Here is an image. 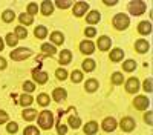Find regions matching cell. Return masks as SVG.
Here are the masks:
<instances>
[{"mask_svg": "<svg viewBox=\"0 0 153 135\" xmlns=\"http://www.w3.org/2000/svg\"><path fill=\"white\" fill-rule=\"evenodd\" d=\"M38 125H40L42 129H51L54 125V115L52 112H49V110H43V112L40 114V117H38Z\"/></svg>", "mask_w": 153, "mask_h": 135, "instance_id": "obj_1", "label": "cell"}, {"mask_svg": "<svg viewBox=\"0 0 153 135\" xmlns=\"http://www.w3.org/2000/svg\"><path fill=\"white\" fill-rule=\"evenodd\" d=\"M113 26L117 28V29H120V31H123V29H126L127 26H129V23H130V20H129V17H127L126 14H123V12H120V14H117L113 17Z\"/></svg>", "mask_w": 153, "mask_h": 135, "instance_id": "obj_2", "label": "cell"}, {"mask_svg": "<svg viewBox=\"0 0 153 135\" xmlns=\"http://www.w3.org/2000/svg\"><path fill=\"white\" fill-rule=\"evenodd\" d=\"M146 3L143 2V0H133V2L129 3V11H130V14L133 16H141L144 14V11H146Z\"/></svg>", "mask_w": 153, "mask_h": 135, "instance_id": "obj_3", "label": "cell"}, {"mask_svg": "<svg viewBox=\"0 0 153 135\" xmlns=\"http://www.w3.org/2000/svg\"><path fill=\"white\" fill-rule=\"evenodd\" d=\"M31 55H32V51L28 49V48H19V49H16V51L11 52V58L16 60V61H22V60L28 58Z\"/></svg>", "mask_w": 153, "mask_h": 135, "instance_id": "obj_4", "label": "cell"}, {"mask_svg": "<svg viewBox=\"0 0 153 135\" xmlns=\"http://www.w3.org/2000/svg\"><path fill=\"white\" fill-rule=\"evenodd\" d=\"M135 120L133 118H130V117H124L123 120H121V123H120V126H121V129L124 131V132H132L133 129H135Z\"/></svg>", "mask_w": 153, "mask_h": 135, "instance_id": "obj_5", "label": "cell"}, {"mask_svg": "<svg viewBox=\"0 0 153 135\" xmlns=\"http://www.w3.org/2000/svg\"><path fill=\"white\" fill-rule=\"evenodd\" d=\"M126 91L129 92V94L138 92V91H139V80L135 78V77L129 78V80H127V83H126Z\"/></svg>", "mask_w": 153, "mask_h": 135, "instance_id": "obj_6", "label": "cell"}, {"mask_svg": "<svg viewBox=\"0 0 153 135\" xmlns=\"http://www.w3.org/2000/svg\"><path fill=\"white\" fill-rule=\"evenodd\" d=\"M133 104H135V107H136V109H139V110H146V109L149 107L150 101H149V98H147V97L139 95V97H136V98H135Z\"/></svg>", "mask_w": 153, "mask_h": 135, "instance_id": "obj_7", "label": "cell"}, {"mask_svg": "<svg viewBox=\"0 0 153 135\" xmlns=\"http://www.w3.org/2000/svg\"><path fill=\"white\" fill-rule=\"evenodd\" d=\"M89 9V3L87 2H78L74 5V14L76 17H81L83 14H86V11Z\"/></svg>", "mask_w": 153, "mask_h": 135, "instance_id": "obj_8", "label": "cell"}, {"mask_svg": "<svg viewBox=\"0 0 153 135\" xmlns=\"http://www.w3.org/2000/svg\"><path fill=\"white\" fill-rule=\"evenodd\" d=\"M103 129L106 131V132H113L115 129H117V120H115L113 117H107V118H104V121H103Z\"/></svg>", "mask_w": 153, "mask_h": 135, "instance_id": "obj_9", "label": "cell"}, {"mask_svg": "<svg viewBox=\"0 0 153 135\" xmlns=\"http://www.w3.org/2000/svg\"><path fill=\"white\" fill-rule=\"evenodd\" d=\"M80 51L83 54H92L95 51V45L91 40H84V42L80 43Z\"/></svg>", "mask_w": 153, "mask_h": 135, "instance_id": "obj_10", "label": "cell"}, {"mask_svg": "<svg viewBox=\"0 0 153 135\" xmlns=\"http://www.w3.org/2000/svg\"><path fill=\"white\" fill-rule=\"evenodd\" d=\"M135 49L139 52V54H146L149 49H150V45L147 43V40H144V39H139L136 43H135Z\"/></svg>", "mask_w": 153, "mask_h": 135, "instance_id": "obj_11", "label": "cell"}, {"mask_svg": "<svg viewBox=\"0 0 153 135\" xmlns=\"http://www.w3.org/2000/svg\"><path fill=\"white\" fill-rule=\"evenodd\" d=\"M110 45H112V40L107 35H103V37L98 39V49L100 51H107V49L110 48Z\"/></svg>", "mask_w": 153, "mask_h": 135, "instance_id": "obj_12", "label": "cell"}, {"mask_svg": "<svg viewBox=\"0 0 153 135\" xmlns=\"http://www.w3.org/2000/svg\"><path fill=\"white\" fill-rule=\"evenodd\" d=\"M138 32L143 34V35H149L152 32V25L150 22H141L138 25Z\"/></svg>", "mask_w": 153, "mask_h": 135, "instance_id": "obj_13", "label": "cell"}, {"mask_svg": "<svg viewBox=\"0 0 153 135\" xmlns=\"http://www.w3.org/2000/svg\"><path fill=\"white\" fill-rule=\"evenodd\" d=\"M52 97H54L55 101H65L66 97H68V94H66V91L63 89V88H57V89H54Z\"/></svg>", "mask_w": 153, "mask_h": 135, "instance_id": "obj_14", "label": "cell"}, {"mask_svg": "<svg viewBox=\"0 0 153 135\" xmlns=\"http://www.w3.org/2000/svg\"><path fill=\"white\" fill-rule=\"evenodd\" d=\"M97 132H98V123H95V121H89L84 126V134H87V135H94Z\"/></svg>", "mask_w": 153, "mask_h": 135, "instance_id": "obj_15", "label": "cell"}, {"mask_svg": "<svg viewBox=\"0 0 153 135\" xmlns=\"http://www.w3.org/2000/svg\"><path fill=\"white\" fill-rule=\"evenodd\" d=\"M71 60H72V52L69 51V49H65V51H61V54H60V63H61V65H68V63H71Z\"/></svg>", "mask_w": 153, "mask_h": 135, "instance_id": "obj_16", "label": "cell"}, {"mask_svg": "<svg viewBox=\"0 0 153 135\" xmlns=\"http://www.w3.org/2000/svg\"><path fill=\"white\" fill-rule=\"evenodd\" d=\"M100 19H101V16H100V12H98V11H91V12H89V14L86 16V22H87V23H91V25L98 23Z\"/></svg>", "mask_w": 153, "mask_h": 135, "instance_id": "obj_17", "label": "cell"}, {"mask_svg": "<svg viewBox=\"0 0 153 135\" xmlns=\"http://www.w3.org/2000/svg\"><path fill=\"white\" fill-rule=\"evenodd\" d=\"M34 80L37 83H40V84H45L48 81V74L46 72H40V71H34Z\"/></svg>", "mask_w": 153, "mask_h": 135, "instance_id": "obj_18", "label": "cell"}, {"mask_svg": "<svg viewBox=\"0 0 153 135\" xmlns=\"http://www.w3.org/2000/svg\"><path fill=\"white\" fill-rule=\"evenodd\" d=\"M123 57H124V51L120 48H115L113 51H110V60L112 61H120V60H123Z\"/></svg>", "mask_w": 153, "mask_h": 135, "instance_id": "obj_19", "label": "cell"}, {"mask_svg": "<svg viewBox=\"0 0 153 135\" xmlns=\"http://www.w3.org/2000/svg\"><path fill=\"white\" fill-rule=\"evenodd\" d=\"M42 12H43V16L52 14V12H54V5L51 3L49 0H45V2L42 3Z\"/></svg>", "mask_w": 153, "mask_h": 135, "instance_id": "obj_20", "label": "cell"}, {"mask_svg": "<svg viewBox=\"0 0 153 135\" xmlns=\"http://www.w3.org/2000/svg\"><path fill=\"white\" fill-rule=\"evenodd\" d=\"M51 40H52L55 45H61V43H65V35H63L61 32H58V31H55V32L51 34Z\"/></svg>", "mask_w": 153, "mask_h": 135, "instance_id": "obj_21", "label": "cell"}, {"mask_svg": "<svg viewBox=\"0 0 153 135\" xmlns=\"http://www.w3.org/2000/svg\"><path fill=\"white\" fill-rule=\"evenodd\" d=\"M22 117H23V120H26V121H32L37 117V110L35 109H26L22 114Z\"/></svg>", "mask_w": 153, "mask_h": 135, "instance_id": "obj_22", "label": "cell"}, {"mask_svg": "<svg viewBox=\"0 0 153 135\" xmlns=\"http://www.w3.org/2000/svg\"><path fill=\"white\" fill-rule=\"evenodd\" d=\"M84 88H86V91H87V92H95V91H97V88H98V81H97V80H94V78L87 80Z\"/></svg>", "mask_w": 153, "mask_h": 135, "instance_id": "obj_23", "label": "cell"}, {"mask_svg": "<svg viewBox=\"0 0 153 135\" xmlns=\"http://www.w3.org/2000/svg\"><path fill=\"white\" fill-rule=\"evenodd\" d=\"M34 34H35L37 39H45V37L48 35V29H46V26H37Z\"/></svg>", "mask_w": 153, "mask_h": 135, "instance_id": "obj_24", "label": "cell"}, {"mask_svg": "<svg viewBox=\"0 0 153 135\" xmlns=\"http://www.w3.org/2000/svg\"><path fill=\"white\" fill-rule=\"evenodd\" d=\"M83 69L86 71V72H91V71H94L95 69V61L94 60H91V58H87V60H84L83 61Z\"/></svg>", "mask_w": 153, "mask_h": 135, "instance_id": "obj_25", "label": "cell"}, {"mask_svg": "<svg viewBox=\"0 0 153 135\" xmlns=\"http://www.w3.org/2000/svg\"><path fill=\"white\" fill-rule=\"evenodd\" d=\"M2 19H3V22H6V23H9V22H12L16 19V14H14V11H11V9H6L3 14H2Z\"/></svg>", "mask_w": 153, "mask_h": 135, "instance_id": "obj_26", "label": "cell"}, {"mask_svg": "<svg viewBox=\"0 0 153 135\" xmlns=\"http://www.w3.org/2000/svg\"><path fill=\"white\" fill-rule=\"evenodd\" d=\"M135 68H136V63H135L133 60H127V61H124V63H123V69L126 72H132V71H135Z\"/></svg>", "mask_w": 153, "mask_h": 135, "instance_id": "obj_27", "label": "cell"}, {"mask_svg": "<svg viewBox=\"0 0 153 135\" xmlns=\"http://www.w3.org/2000/svg\"><path fill=\"white\" fill-rule=\"evenodd\" d=\"M16 37L20 40V39H26L28 37V31L26 28H23V26H17L16 28Z\"/></svg>", "mask_w": 153, "mask_h": 135, "instance_id": "obj_28", "label": "cell"}, {"mask_svg": "<svg viewBox=\"0 0 153 135\" xmlns=\"http://www.w3.org/2000/svg\"><path fill=\"white\" fill-rule=\"evenodd\" d=\"M49 95H46V94H40L37 97V103L40 104V106H48L49 104Z\"/></svg>", "mask_w": 153, "mask_h": 135, "instance_id": "obj_29", "label": "cell"}, {"mask_svg": "<svg viewBox=\"0 0 153 135\" xmlns=\"http://www.w3.org/2000/svg\"><path fill=\"white\" fill-rule=\"evenodd\" d=\"M42 51L45 52V54H49V55H54L55 52H57V49L52 46V45H48V43H45V45H42Z\"/></svg>", "mask_w": 153, "mask_h": 135, "instance_id": "obj_30", "label": "cell"}, {"mask_svg": "<svg viewBox=\"0 0 153 135\" xmlns=\"http://www.w3.org/2000/svg\"><path fill=\"white\" fill-rule=\"evenodd\" d=\"M32 101H34V98H32L31 95H28V94H23V95L20 97V104H22V106H29Z\"/></svg>", "mask_w": 153, "mask_h": 135, "instance_id": "obj_31", "label": "cell"}, {"mask_svg": "<svg viewBox=\"0 0 153 135\" xmlns=\"http://www.w3.org/2000/svg\"><path fill=\"white\" fill-rule=\"evenodd\" d=\"M123 81H124V75L121 72H115L112 75V83L113 84H123Z\"/></svg>", "mask_w": 153, "mask_h": 135, "instance_id": "obj_32", "label": "cell"}, {"mask_svg": "<svg viewBox=\"0 0 153 135\" xmlns=\"http://www.w3.org/2000/svg\"><path fill=\"white\" fill-rule=\"evenodd\" d=\"M55 5L60 9H66V8L72 6V0H55Z\"/></svg>", "mask_w": 153, "mask_h": 135, "instance_id": "obj_33", "label": "cell"}, {"mask_svg": "<svg viewBox=\"0 0 153 135\" xmlns=\"http://www.w3.org/2000/svg\"><path fill=\"white\" fill-rule=\"evenodd\" d=\"M69 125H71V128H74V129H78L80 128V125H81V120L78 118V117H69Z\"/></svg>", "mask_w": 153, "mask_h": 135, "instance_id": "obj_34", "label": "cell"}, {"mask_svg": "<svg viewBox=\"0 0 153 135\" xmlns=\"http://www.w3.org/2000/svg\"><path fill=\"white\" fill-rule=\"evenodd\" d=\"M32 22H34V17L29 16L28 12H26V14H22V16H20V23H22V25H31Z\"/></svg>", "mask_w": 153, "mask_h": 135, "instance_id": "obj_35", "label": "cell"}, {"mask_svg": "<svg viewBox=\"0 0 153 135\" xmlns=\"http://www.w3.org/2000/svg\"><path fill=\"white\" fill-rule=\"evenodd\" d=\"M71 78H72L74 83H80V81L83 80V74H81V71H74V72L71 74Z\"/></svg>", "mask_w": 153, "mask_h": 135, "instance_id": "obj_36", "label": "cell"}, {"mask_svg": "<svg viewBox=\"0 0 153 135\" xmlns=\"http://www.w3.org/2000/svg\"><path fill=\"white\" fill-rule=\"evenodd\" d=\"M17 42H19V39L16 37V34H8V35H6V43H8L11 48H12V46H16Z\"/></svg>", "mask_w": 153, "mask_h": 135, "instance_id": "obj_37", "label": "cell"}, {"mask_svg": "<svg viewBox=\"0 0 153 135\" xmlns=\"http://www.w3.org/2000/svg\"><path fill=\"white\" fill-rule=\"evenodd\" d=\"M23 135H40V132H38V129L34 128V126H28L26 129H25Z\"/></svg>", "mask_w": 153, "mask_h": 135, "instance_id": "obj_38", "label": "cell"}, {"mask_svg": "<svg viewBox=\"0 0 153 135\" xmlns=\"http://www.w3.org/2000/svg\"><path fill=\"white\" fill-rule=\"evenodd\" d=\"M6 131H8L9 134H16V132L19 131V125H17V123H14V121H12V123H9V125L6 126Z\"/></svg>", "mask_w": 153, "mask_h": 135, "instance_id": "obj_39", "label": "cell"}, {"mask_svg": "<svg viewBox=\"0 0 153 135\" xmlns=\"http://www.w3.org/2000/svg\"><path fill=\"white\" fill-rule=\"evenodd\" d=\"M37 12H38L37 3H29V5H28V14H29V16H34V14H37Z\"/></svg>", "mask_w": 153, "mask_h": 135, "instance_id": "obj_40", "label": "cell"}, {"mask_svg": "<svg viewBox=\"0 0 153 135\" xmlns=\"http://www.w3.org/2000/svg\"><path fill=\"white\" fill-rule=\"evenodd\" d=\"M23 89L26 91V92H32V91L35 89V84H34L32 81H25V83H23Z\"/></svg>", "mask_w": 153, "mask_h": 135, "instance_id": "obj_41", "label": "cell"}, {"mask_svg": "<svg viewBox=\"0 0 153 135\" xmlns=\"http://www.w3.org/2000/svg\"><path fill=\"white\" fill-rule=\"evenodd\" d=\"M55 74H57V78H58V80H65V78L68 77V72H66L65 69H57Z\"/></svg>", "mask_w": 153, "mask_h": 135, "instance_id": "obj_42", "label": "cell"}, {"mask_svg": "<svg viewBox=\"0 0 153 135\" xmlns=\"http://www.w3.org/2000/svg\"><path fill=\"white\" fill-rule=\"evenodd\" d=\"M144 120H146V123H147L149 126H152V125H153V114H152V112H147V114L144 115Z\"/></svg>", "mask_w": 153, "mask_h": 135, "instance_id": "obj_43", "label": "cell"}, {"mask_svg": "<svg viewBox=\"0 0 153 135\" xmlns=\"http://www.w3.org/2000/svg\"><path fill=\"white\" fill-rule=\"evenodd\" d=\"M144 91L146 92H152V78H147L144 81Z\"/></svg>", "mask_w": 153, "mask_h": 135, "instance_id": "obj_44", "label": "cell"}, {"mask_svg": "<svg viewBox=\"0 0 153 135\" xmlns=\"http://www.w3.org/2000/svg\"><path fill=\"white\" fill-rule=\"evenodd\" d=\"M57 132H58L60 135H65V134L68 132V128H66L65 125H61V123H60V125L57 126Z\"/></svg>", "mask_w": 153, "mask_h": 135, "instance_id": "obj_45", "label": "cell"}, {"mask_svg": "<svg viewBox=\"0 0 153 135\" xmlns=\"http://www.w3.org/2000/svg\"><path fill=\"white\" fill-rule=\"evenodd\" d=\"M84 34H86L87 37H94V35L97 34V29H95V28H92V26H91V28H86Z\"/></svg>", "mask_w": 153, "mask_h": 135, "instance_id": "obj_46", "label": "cell"}, {"mask_svg": "<svg viewBox=\"0 0 153 135\" xmlns=\"http://www.w3.org/2000/svg\"><path fill=\"white\" fill-rule=\"evenodd\" d=\"M8 121V114L5 110H0V125H3V123Z\"/></svg>", "mask_w": 153, "mask_h": 135, "instance_id": "obj_47", "label": "cell"}, {"mask_svg": "<svg viewBox=\"0 0 153 135\" xmlns=\"http://www.w3.org/2000/svg\"><path fill=\"white\" fill-rule=\"evenodd\" d=\"M103 2H104V5H110V6H113V5H117L118 0H103Z\"/></svg>", "mask_w": 153, "mask_h": 135, "instance_id": "obj_48", "label": "cell"}, {"mask_svg": "<svg viewBox=\"0 0 153 135\" xmlns=\"http://www.w3.org/2000/svg\"><path fill=\"white\" fill-rule=\"evenodd\" d=\"M5 68H6V61H5V58L0 57V69H5Z\"/></svg>", "mask_w": 153, "mask_h": 135, "instance_id": "obj_49", "label": "cell"}, {"mask_svg": "<svg viewBox=\"0 0 153 135\" xmlns=\"http://www.w3.org/2000/svg\"><path fill=\"white\" fill-rule=\"evenodd\" d=\"M2 49H3V40L0 39V51H2Z\"/></svg>", "mask_w": 153, "mask_h": 135, "instance_id": "obj_50", "label": "cell"}]
</instances>
